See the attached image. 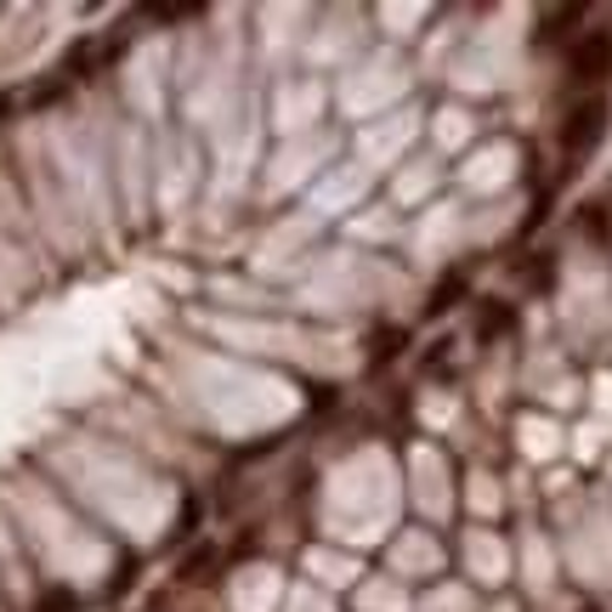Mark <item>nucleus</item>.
<instances>
[{
    "instance_id": "nucleus-1",
    "label": "nucleus",
    "mask_w": 612,
    "mask_h": 612,
    "mask_svg": "<svg viewBox=\"0 0 612 612\" xmlns=\"http://www.w3.org/2000/svg\"><path fill=\"white\" fill-rule=\"evenodd\" d=\"M568 74H573L579 85H601V80L612 74V34H606V29H595V34H584V40L573 45Z\"/></svg>"
},
{
    "instance_id": "nucleus-2",
    "label": "nucleus",
    "mask_w": 612,
    "mask_h": 612,
    "mask_svg": "<svg viewBox=\"0 0 612 612\" xmlns=\"http://www.w3.org/2000/svg\"><path fill=\"white\" fill-rule=\"evenodd\" d=\"M601 131H606V103L590 97V103H579L568 114V125H561V148H568V154H590L601 143Z\"/></svg>"
},
{
    "instance_id": "nucleus-3",
    "label": "nucleus",
    "mask_w": 612,
    "mask_h": 612,
    "mask_svg": "<svg viewBox=\"0 0 612 612\" xmlns=\"http://www.w3.org/2000/svg\"><path fill=\"white\" fill-rule=\"evenodd\" d=\"M34 612H74V590H45Z\"/></svg>"
}]
</instances>
